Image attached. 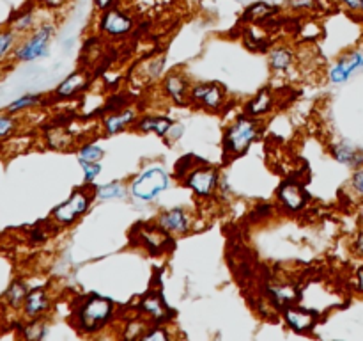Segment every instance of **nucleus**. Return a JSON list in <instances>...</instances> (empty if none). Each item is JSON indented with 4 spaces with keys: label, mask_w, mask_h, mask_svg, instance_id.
<instances>
[{
    "label": "nucleus",
    "mask_w": 363,
    "mask_h": 341,
    "mask_svg": "<svg viewBox=\"0 0 363 341\" xmlns=\"http://www.w3.org/2000/svg\"><path fill=\"white\" fill-rule=\"evenodd\" d=\"M350 247H351V252L354 254V258H358L360 261H363V227H360V229L353 234Z\"/></svg>",
    "instance_id": "42"
},
{
    "label": "nucleus",
    "mask_w": 363,
    "mask_h": 341,
    "mask_svg": "<svg viewBox=\"0 0 363 341\" xmlns=\"http://www.w3.org/2000/svg\"><path fill=\"white\" fill-rule=\"evenodd\" d=\"M103 156H105V149L99 144H96V142H84V144H78V162H101Z\"/></svg>",
    "instance_id": "32"
},
{
    "label": "nucleus",
    "mask_w": 363,
    "mask_h": 341,
    "mask_svg": "<svg viewBox=\"0 0 363 341\" xmlns=\"http://www.w3.org/2000/svg\"><path fill=\"white\" fill-rule=\"evenodd\" d=\"M199 162H201V160H199L195 155L181 156V158L176 162V166H174V170H172L174 181H177V183H179V181L183 180V178L186 176V174L190 173V170L194 169Z\"/></svg>",
    "instance_id": "35"
},
{
    "label": "nucleus",
    "mask_w": 363,
    "mask_h": 341,
    "mask_svg": "<svg viewBox=\"0 0 363 341\" xmlns=\"http://www.w3.org/2000/svg\"><path fill=\"white\" fill-rule=\"evenodd\" d=\"M39 23L41 21H38V14H35L34 6H25L20 11H16V13H13V16L7 21V28L16 32L18 36H27Z\"/></svg>",
    "instance_id": "24"
},
{
    "label": "nucleus",
    "mask_w": 363,
    "mask_h": 341,
    "mask_svg": "<svg viewBox=\"0 0 363 341\" xmlns=\"http://www.w3.org/2000/svg\"><path fill=\"white\" fill-rule=\"evenodd\" d=\"M131 245H137L149 256H165L174 249V237L165 233L158 224L142 222L131 229L130 233Z\"/></svg>",
    "instance_id": "7"
},
{
    "label": "nucleus",
    "mask_w": 363,
    "mask_h": 341,
    "mask_svg": "<svg viewBox=\"0 0 363 341\" xmlns=\"http://www.w3.org/2000/svg\"><path fill=\"white\" fill-rule=\"evenodd\" d=\"M275 205L280 213L286 215H298V213L305 212L307 206L311 205V194H308L307 187L303 181L298 178H286L280 181V185L275 190Z\"/></svg>",
    "instance_id": "9"
},
{
    "label": "nucleus",
    "mask_w": 363,
    "mask_h": 341,
    "mask_svg": "<svg viewBox=\"0 0 363 341\" xmlns=\"http://www.w3.org/2000/svg\"><path fill=\"white\" fill-rule=\"evenodd\" d=\"M179 183L184 188H188L197 199L209 201V199H215L216 194L220 192L222 173L216 166H211L206 160H201Z\"/></svg>",
    "instance_id": "6"
},
{
    "label": "nucleus",
    "mask_w": 363,
    "mask_h": 341,
    "mask_svg": "<svg viewBox=\"0 0 363 341\" xmlns=\"http://www.w3.org/2000/svg\"><path fill=\"white\" fill-rule=\"evenodd\" d=\"M92 84V75L91 71L85 70V67H80V70L73 71L71 75H67L62 82L55 87L53 91V98L57 102H64V99H74L80 94H84Z\"/></svg>",
    "instance_id": "17"
},
{
    "label": "nucleus",
    "mask_w": 363,
    "mask_h": 341,
    "mask_svg": "<svg viewBox=\"0 0 363 341\" xmlns=\"http://www.w3.org/2000/svg\"><path fill=\"white\" fill-rule=\"evenodd\" d=\"M137 315L147 320L149 323H163V325H170L172 320L176 318L174 309L169 308V304L158 290H149L147 293L138 298Z\"/></svg>",
    "instance_id": "13"
},
{
    "label": "nucleus",
    "mask_w": 363,
    "mask_h": 341,
    "mask_svg": "<svg viewBox=\"0 0 363 341\" xmlns=\"http://www.w3.org/2000/svg\"><path fill=\"white\" fill-rule=\"evenodd\" d=\"M279 7L272 6L268 2H255L250 4V6L245 9L243 13V21H248V23H264L269 18L275 16Z\"/></svg>",
    "instance_id": "27"
},
{
    "label": "nucleus",
    "mask_w": 363,
    "mask_h": 341,
    "mask_svg": "<svg viewBox=\"0 0 363 341\" xmlns=\"http://www.w3.org/2000/svg\"><path fill=\"white\" fill-rule=\"evenodd\" d=\"M142 110L138 109L135 103H130L124 109L116 110V112H108L103 114L101 116V134L106 135V137H113V135H119L123 131L131 130L137 123V119L140 117Z\"/></svg>",
    "instance_id": "16"
},
{
    "label": "nucleus",
    "mask_w": 363,
    "mask_h": 341,
    "mask_svg": "<svg viewBox=\"0 0 363 341\" xmlns=\"http://www.w3.org/2000/svg\"><path fill=\"white\" fill-rule=\"evenodd\" d=\"M358 20H362L363 21V2H362V9H360V14H358Z\"/></svg>",
    "instance_id": "47"
},
{
    "label": "nucleus",
    "mask_w": 363,
    "mask_h": 341,
    "mask_svg": "<svg viewBox=\"0 0 363 341\" xmlns=\"http://www.w3.org/2000/svg\"><path fill=\"white\" fill-rule=\"evenodd\" d=\"M277 105H279V96H277L275 89L262 87L250 99H247V103L243 105V114L264 121L269 114L275 112Z\"/></svg>",
    "instance_id": "18"
},
{
    "label": "nucleus",
    "mask_w": 363,
    "mask_h": 341,
    "mask_svg": "<svg viewBox=\"0 0 363 341\" xmlns=\"http://www.w3.org/2000/svg\"><path fill=\"white\" fill-rule=\"evenodd\" d=\"M172 337L170 334L169 325H163V323H149L147 329L144 330L140 340L144 341H169Z\"/></svg>",
    "instance_id": "36"
},
{
    "label": "nucleus",
    "mask_w": 363,
    "mask_h": 341,
    "mask_svg": "<svg viewBox=\"0 0 363 341\" xmlns=\"http://www.w3.org/2000/svg\"><path fill=\"white\" fill-rule=\"evenodd\" d=\"M333 2H335L340 9L346 11V13L353 14V16H358V14H360L363 0H333Z\"/></svg>",
    "instance_id": "43"
},
{
    "label": "nucleus",
    "mask_w": 363,
    "mask_h": 341,
    "mask_svg": "<svg viewBox=\"0 0 363 341\" xmlns=\"http://www.w3.org/2000/svg\"><path fill=\"white\" fill-rule=\"evenodd\" d=\"M18 128H20V121H18V117L14 114L6 112V110L0 112V142L13 137L18 131Z\"/></svg>",
    "instance_id": "33"
},
{
    "label": "nucleus",
    "mask_w": 363,
    "mask_h": 341,
    "mask_svg": "<svg viewBox=\"0 0 363 341\" xmlns=\"http://www.w3.org/2000/svg\"><path fill=\"white\" fill-rule=\"evenodd\" d=\"M275 213H279V208L273 202H261L255 208H252L250 212V220L252 222H266V220L272 219Z\"/></svg>",
    "instance_id": "39"
},
{
    "label": "nucleus",
    "mask_w": 363,
    "mask_h": 341,
    "mask_svg": "<svg viewBox=\"0 0 363 341\" xmlns=\"http://www.w3.org/2000/svg\"><path fill=\"white\" fill-rule=\"evenodd\" d=\"M165 66H167V59L165 55H152L151 59L145 60L142 64V77L147 78L149 82H158L165 77Z\"/></svg>",
    "instance_id": "28"
},
{
    "label": "nucleus",
    "mask_w": 363,
    "mask_h": 341,
    "mask_svg": "<svg viewBox=\"0 0 363 341\" xmlns=\"http://www.w3.org/2000/svg\"><path fill=\"white\" fill-rule=\"evenodd\" d=\"M296 50L286 43L272 46L268 50V66L273 73H287L296 64Z\"/></svg>",
    "instance_id": "22"
},
{
    "label": "nucleus",
    "mask_w": 363,
    "mask_h": 341,
    "mask_svg": "<svg viewBox=\"0 0 363 341\" xmlns=\"http://www.w3.org/2000/svg\"><path fill=\"white\" fill-rule=\"evenodd\" d=\"M227 91L218 82H194L190 91V107L206 112L220 114L225 109Z\"/></svg>",
    "instance_id": "10"
},
{
    "label": "nucleus",
    "mask_w": 363,
    "mask_h": 341,
    "mask_svg": "<svg viewBox=\"0 0 363 341\" xmlns=\"http://www.w3.org/2000/svg\"><path fill=\"white\" fill-rule=\"evenodd\" d=\"M43 103H45V96L38 94V92H28V94H23V96H20V98L14 99V102H11L9 105H7L6 112L14 114V116H16L18 112L30 110V109H34V107L43 105Z\"/></svg>",
    "instance_id": "30"
},
{
    "label": "nucleus",
    "mask_w": 363,
    "mask_h": 341,
    "mask_svg": "<svg viewBox=\"0 0 363 341\" xmlns=\"http://www.w3.org/2000/svg\"><path fill=\"white\" fill-rule=\"evenodd\" d=\"M57 25L53 21H41L32 32H28L18 46L14 48L13 57L20 63H32L48 55L52 39L55 38Z\"/></svg>",
    "instance_id": "5"
},
{
    "label": "nucleus",
    "mask_w": 363,
    "mask_h": 341,
    "mask_svg": "<svg viewBox=\"0 0 363 341\" xmlns=\"http://www.w3.org/2000/svg\"><path fill=\"white\" fill-rule=\"evenodd\" d=\"M323 0H286L287 9H291L293 13L298 14H308L315 13V11L321 7Z\"/></svg>",
    "instance_id": "38"
},
{
    "label": "nucleus",
    "mask_w": 363,
    "mask_h": 341,
    "mask_svg": "<svg viewBox=\"0 0 363 341\" xmlns=\"http://www.w3.org/2000/svg\"><path fill=\"white\" fill-rule=\"evenodd\" d=\"M363 71V48L360 46H354V48L344 50L342 53H339L335 60L330 64V67L326 70V78H328L330 84L333 85H342L346 82H350L351 78L357 73Z\"/></svg>",
    "instance_id": "12"
},
{
    "label": "nucleus",
    "mask_w": 363,
    "mask_h": 341,
    "mask_svg": "<svg viewBox=\"0 0 363 341\" xmlns=\"http://www.w3.org/2000/svg\"><path fill=\"white\" fill-rule=\"evenodd\" d=\"M117 4H121V0H94V9L99 13V11H105L108 7L117 6Z\"/></svg>",
    "instance_id": "46"
},
{
    "label": "nucleus",
    "mask_w": 363,
    "mask_h": 341,
    "mask_svg": "<svg viewBox=\"0 0 363 341\" xmlns=\"http://www.w3.org/2000/svg\"><path fill=\"white\" fill-rule=\"evenodd\" d=\"M155 222L172 237H184L195 227V215L183 206L165 208L155 217Z\"/></svg>",
    "instance_id": "15"
},
{
    "label": "nucleus",
    "mask_w": 363,
    "mask_h": 341,
    "mask_svg": "<svg viewBox=\"0 0 363 341\" xmlns=\"http://www.w3.org/2000/svg\"><path fill=\"white\" fill-rule=\"evenodd\" d=\"M351 288H353L354 293L363 295V261L362 265H358L357 269H354L353 277H351Z\"/></svg>",
    "instance_id": "44"
},
{
    "label": "nucleus",
    "mask_w": 363,
    "mask_h": 341,
    "mask_svg": "<svg viewBox=\"0 0 363 341\" xmlns=\"http://www.w3.org/2000/svg\"><path fill=\"white\" fill-rule=\"evenodd\" d=\"M18 46V34L13 32L11 28H4L0 31V59L9 55L11 52H14V48Z\"/></svg>",
    "instance_id": "40"
},
{
    "label": "nucleus",
    "mask_w": 363,
    "mask_h": 341,
    "mask_svg": "<svg viewBox=\"0 0 363 341\" xmlns=\"http://www.w3.org/2000/svg\"><path fill=\"white\" fill-rule=\"evenodd\" d=\"M66 2H69V0H66Z\"/></svg>",
    "instance_id": "48"
},
{
    "label": "nucleus",
    "mask_w": 363,
    "mask_h": 341,
    "mask_svg": "<svg viewBox=\"0 0 363 341\" xmlns=\"http://www.w3.org/2000/svg\"><path fill=\"white\" fill-rule=\"evenodd\" d=\"M346 188H347V192L351 194V197H354L357 201L363 202V166L353 169Z\"/></svg>",
    "instance_id": "37"
},
{
    "label": "nucleus",
    "mask_w": 363,
    "mask_h": 341,
    "mask_svg": "<svg viewBox=\"0 0 363 341\" xmlns=\"http://www.w3.org/2000/svg\"><path fill=\"white\" fill-rule=\"evenodd\" d=\"M330 156H332L335 162L342 163V166L351 167V169H357V167L363 166V148L350 144L346 141H337L332 142L328 146Z\"/></svg>",
    "instance_id": "23"
},
{
    "label": "nucleus",
    "mask_w": 363,
    "mask_h": 341,
    "mask_svg": "<svg viewBox=\"0 0 363 341\" xmlns=\"http://www.w3.org/2000/svg\"><path fill=\"white\" fill-rule=\"evenodd\" d=\"M94 195L98 201H113V199H124L128 195V183L121 180L108 181L103 185H94Z\"/></svg>",
    "instance_id": "26"
},
{
    "label": "nucleus",
    "mask_w": 363,
    "mask_h": 341,
    "mask_svg": "<svg viewBox=\"0 0 363 341\" xmlns=\"http://www.w3.org/2000/svg\"><path fill=\"white\" fill-rule=\"evenodd\" d=\"M264 134V121L255 119L241 112L223 130V160H236L243 156Z\"/></svg>",
    "instance_id": "3"
},
{
    "label": "nucleus",
    "mask_w": 363,
    "mask_h": 341,
    "mask_svg": "<svg viewBox=\"0 0 363 341\" xmlns=\"http://www.w3.org/2000/svg\"><path fill=\"white\" fill-rule=\"evenodd\" d=\"M135 27H137L135 16L131 14V11L124 9L121 4L105 11H99L98 20H96V31L106 39L130 38L135 32Z\"/></svg>",
    "instance_id": "8"
},
{
    "label": "nucleus",
    "mask_w": 363,
    "mask_h": 341,
    "mask_svg": "<svg viewBox=\"0 0 363 341\" xmlns=\"http://www.w3.org/2000/svg\"><path fill=\"white\" fill-rule=\"evenodd\" d=\"M280 318L287 329L300 336H311L321 322V315L301 302H293L280 309Z\"/></svg>",
    "instance_id": "11"
},
{
    "label": "nucleus",
    "mask_w": 363,
    "mask_h": 341,
    "mask_svg": "<svg viewBox=\"0 0 363 341\" xmlns=\"http://www.w3.org/2000/svg\"><path fill=\"white\" fill-rule=\"evenodd\" d=\"M94 201H96L94 185L84 183L82 187L74 188L66 201L57 205L55 208L50 212V220H52L57 227L73 226L77 220H80L82 217L91 210L92 202Z\"/></svg>",
    "instance_id": "4"
},
{
    "label": "nucleus",
    "mask_w": 363,
    "mask_h": 341,
    "mask_svg": "<svg viewBox=\"0 0 363 341\" xmlns=\"http://www.w3.org/2000/svg\"><path fill=\"white\" fill-rule=\"evenodd\" d=\"M176 121L172 117L165 116V114L158 112H142L140 117L135 123L133 130L138 134H155L156 137L165 139L169 131L172 130Z\"/></svg>",
    "instance_id": "20"
},
{
    "label": "nucleus",
    "mask_w": 363,
    "mask_h": 341,
    "mask_svg": "<svg viewBox=\"0 0 363 341\" xmlns=\"http://www.w3.org/2000/svg\"><path fill=\"white\" fill-rule=\"evenodd\" d=\"M53 304V298L50 295V290L46 286H35L30 288L25 297L23 302V311L25 318H43L50 313Z\"/></svg>",
    "instance_id": "19"
},
{
    "label": "nucleus",
    "mask_w": 363,
    "mask_h": 341,
    "mask_svg": "<svg viewBox=\"0 0 363 341\" xmlns=\"http://www.w3.org/2000/svg\"><path fill=\"white\" fill-rule=\"evenodd\" d=\"M28 284L25 283L23 279H14L13 283L7 286V290L4 291V304L7 305L9 309H14V311H18V309L23 308V302H25V297H27L28 293Z\"/></svg>",
    "instance_id": "25"
},
{
    "label": "nucleus",
    "mask_w": 363,
    "mask_h": 341,
    "mask_svg": "<svg viewBox=\"0 0 363 341\" xmlns=\"http://www.w3.org/2000/svg\"><path fill=\"white\" fill-rule=\"evenodd\" d=\"M184 135V124L183 123H174V126H172V130L169 131V135H167L165 137V144H169V146H172V144H176L177 141H179L181 137H183Z\"/></svg>",
    "instance_id": "45"
},
{
    "label": "nucleus",
    "mask_w": 363,
    "mask_h": 341,
    "mask_svg": "<svg viewBox=\"0 0 363 341\" xmlns=\"http://www.w3.org/2000/svg\"><path fill=\"white\" fill-rule=\"evenodd\" d=\"M21 336L27 337V340H43L48 332V322H46V316L43 318H27V322L21 323Z\"/></svg>",
    "instance_id": "31"
},
{
    "label": "nucleus",
    "mask_w": 363,
    "mask_h": 341,
    "mask_svg": "<svg viewBox=\"0 0 363 341\" xmlns=\"http://www.w3.org/2000/svg\"><path fill=\"white\" fill-rule=\"evenodd\" d=\"M119 311L117 304L108 297L89 293L78 297L71 309V323L84 336H98L116 323Z\"/></svg>",
    "instance_id": "1"
},
{
    "label": "nucleus",
    "mask_w": 363,
    "mask_h": 341,
    "mask_svg": "<svg viewBox=\"0 0 363 341\" xmlns=\"http://www.w3.org/2000/svg\"><path fill=\"white\" fill-rule=\"evenodd\" d=\"M84 173V183L85 185H94L98 176L101 174V162H78Z\"/></svg>",
    "instance_id": "41"
},
{
    "label": "nucleus",
    "mask_w": 363,
    "mask_h": 341,
    "mask_svg": "<svg viewBox=\"0 0 363 341\" xmlns=\"http://www.w3.org/2000/svg\"><path fill=\"white\" fill-rule=\"evenodd\" d=\"M46 142H48L50 148L53 149H69L73 146V135L69 134V130L62 126H53L46 131Z\"/></svg>",
    "instance_id": "29"
},
{
    "label": "nucleus",
    "mask_w": 363,
    "mask_h": 341,
    "mask_svg": "<svg viewBox=\"0 0 363 341\" xmlns=\"http://www.w3.org/2000/svg\"><path fill=\"white\" fill-rule=\"evenodd\" d=\"M264 297L280 311L293 302H300V291L296 290V286H293V283L272 279L266 283Z\"/></svg>",
    "instance_id": "21"
},
{
    "label": "nucleus",
    "mask_w": 363,
    "mask_h": 341,
    "mask_svg": "<svg viewBox=\"0 0 363 341\" xmlns=\"http://www.w3.org/2000/svg\"><path fill=\"white\" fill-rule=\"evenodd\" d=\"M174 176L162 162H149L128 180V194L142 205L156 202L170 187Z\"/></svg>",
    "instance_id": "2"
},
{
    "label": "nucleus",
    "mask_w": 363,
    "mask_h": 341,
    "mask_svg": "<svg viewBox=\"0 0 363 341\" xmlns=\"http://www.w3.org/2000/svg\"><path fill=\"white\" fill-rule=\"evenodd\" d=\"M130 103H133V102L130 99V94H128V92H113V94H110L108 98L103 99V107H101V112L99 114L103 116V114L116 112V110L128 107Z\"/></svg>",
    "instance_id": "34"
},
{
    "label": "nucleus",
    "mask_w": 363,
    "mask_h": 341,
    "mask_svg": "<svg viewBox=\"0 0 363 341\" xmlns=\"http://www.w3.org/2000/svg\"><path fill=\"white\" fill-rule=\"evenodd\" d=\"M191 85H194V82L183 70L167 71L165 77L160 80L162 94L177 107H190Z\"/></svg>",
    "instance_id": "14"
}]
</instances>
